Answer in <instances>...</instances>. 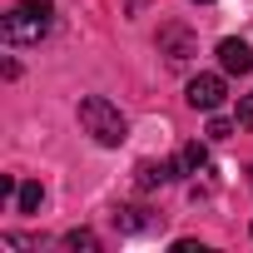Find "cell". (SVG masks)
I'll use <instances>...</instances> for the list:
<instances>
[{
  "instance_id": "cell-10",
  "label": "cell",
  "mask_w": 253,
  "mask_h": 253,
  "mask_svg": "<svg viewBox=\"0 0 253 253\" xmlns=\"http://www.w3.org/2000/svg\"><path fill=\"white\" fill-rule=\"evenodd\" d=\"M65 248H75V253H80V248H84V253H94V248H99V238H94L89 228H70V233H65Z\"/></svg>"
},
{
  "instance_id": "cell-13",
  "label": "cell",
  "mask_w": 253,
  "mask_h": 253,
  "mask_svg": "<svg viewBox=\"0 0 253 253\" xmlns=\"http://www.w3.org/2000/svg\"><path fill=\"white\" fill-rule=\"evenodd\" d=\"M199 5H209V0H199Z\"/></svg>"
},
{
  "instance_id": "cell-2",
  "label": "cell",
  "mask_w": 253,
  "mask_h": 253,
  "mask_svg": "<svg viewBox=\"0 0 253 253\" xmlns=\"http://www.w3.org/2000/svg\"><path fill=\"white\" fill-rule=\"evenodd\" d=\"M80 124H84V134H89L94 144H104V149H114V144L129 139L124 114H119L104 94H84V99H80Z\"/></svg>"
},
{
  "instance_id": "cell-1",
  "label": "cell",
  "mask_w": 253,
  "mask_h": 253,
  "mask_svg": "<svg viewBox=\"0 0 253 253\" xmlns=\"http://www.w3.org/2000/svg\"><path fill=\"white\" fill-rule=\"evenodd\" d=\"M55 25L50 0H0V40L5 45H40Z\"/></svg>"
},
{
  "instance_id": "cell-12",
  "label": "cell",
  "mask_w": 253,
  "mask_h": 253,
  "mask_svg": "<svg viewBox=\"0 0 253 253\" xmlns=\"http://www.w3.org/2000/svg\"><path fill=\"white\" fill-rule=\"evenodd\" d=\"M228 134H233L228 119H213V124H209V139H228Z\"/></svg>"
},
{
  "instance_id": "cell-6",
  "label": "cell",
  "mask_w": 253,
  "mask_h": 253,
  "mask_svg": "<svg viewBox=\"0 0 253 253\" xmlns=\"http://www.w3.org/2000/svg\"><path fill=\"white\" fill-rule=\"evenodd\" d=\"M174 174H179V164H164V159H139L134 184H139V189H159V184H169Z\"/></svg>"
},
{
  "instance_id": "cell-14",
  "label": "cell",
  "mask_w": 253,
  "mask_h": 253,
  "mask_svg": "<svg viewBox=\"0 0 253 253\" xmlns=\"http://www.w3.org/2000/svg\"><path fill=\"white\" fill-rule=\"evenodd\" d=\"M248 179H253V169H248Z\"/></svg>"
},
{
  "instance_id": "cell-3",
  "label": "cell",
  "mask_w": 253,
  "mask_h": 253,
  "mask_svg": "<svg viewBox=\"0 0 253 253\" xmlns=\"http://www.w3.org/2000/svg\"><path fill=\"white\" fill-rule=\"evenodd\" d=\"M184 99H189L194 109H218V104L228 99V84H223V75H194L189 89H184Z\"/></svg>"
},
{
  "instance_id": "cell-8",
  "label": "cell",
  "mask_w": 253,
  "mask_h": 253,
  "mask_svg": "<svg viewBox=\"0 0 253 253\" xmlns=\"http://www.w3.org/2000/svg\"><path fill=\"white\" fill-rule=\"evenodd\" d=\"M40 204H45V189L40 184H20L15 189V213H40Z\"/></svg>"
},
{
  "instance_id": "cell-11",
  "label": "cell",
  "mask_w": 253,
  "mask_h": 253,
  "mask_svg": "<svg viewBox=\"0 0 253 253\" xmlns=\"http://www.w3.org/2000/svg\"><path fill=\"white\" fill-rule=\"evenodd\" d=\"M238 129H253V94L238 99Z\"/></svg>"
},
{
  "instance_id": "cell-5",
  "label": "cell",
  "mask_w": 253,
  "mask_h": 253,
  "mask_svg": "<svg viewBox=\"0 0 253 253\" xmlns=\"http://www.w3.org/2000/svg\"><path fill=\"white\" fill-rule=\"evenodd\" d=\"M218 65H223V75H248L253 70V50L243 40H218Z\"/></svg>"
},
{
  "instance_id": "cell-7",
  "label": "cell",
  "mask_w": 253,
  "mask_h": 253,
  "mask_svg": "<svg viewBox=\"0 0 253 253\" xmlns=\"http://www.w3.org/2000/svg\"><path fill=\"white\" fill-rule=\"evenodd\" d=\"M174 164H179V174H199V169L209 164V149H204V144H184Z\"/></svg>"
},
{
  "instance_id": "cell-9",
  "label": "cell",
  "mask_w": 253,
  "mask_h": 253,
  "mask_svg": "<svg viewBox=\"0 0 253 253\" xmlns=\"http://www.w3.org/2000/svg\"><path fill=\"white\" fill-rule=\"evenodd\" d=\"M144 209H114V228H129V233H139V228H149V218H139Z\"/></svg>"
},
{
  "instance_id": "cell-4",
  "label": "cell",
  "mask_w": 253,
  "mask_h": 253,
  "mask_svg": "<svg viewBox=\"0 0 253 253\" xmlns=\"http://www.w3.org/2000/svg\"><path fill=\"white\" fill-rule=\"evenodd\" d=\"M159 55H164L169 65H184V60L194 55V35H189L184 25H164V30H159Z\"/></svg>"
}]
</instances>
